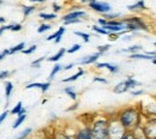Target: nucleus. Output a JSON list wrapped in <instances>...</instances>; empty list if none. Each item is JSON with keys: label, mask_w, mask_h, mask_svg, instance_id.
<instances>
[{"label": "nucleus", "mask_w": 156, "mask_h": 139, "mask_svg": "<svg viewBox=\"0 0 156 139\" xmlns=\"http://www.w3.org/2000/svg\"><path fill=\"white\" fill-rule=\"evenodd\" d=\"M125 131L136 132L143 123V113L137 106H125L114 114Z\"/></svg>", "instance_id": "1"}, {"label": "nucleus", "mask_w": 156, "mask_h": 139, "mask_svg": "<svg viewBox=\"0 0 156 139\" xmlns=\"http://www.w3.org/2000/svg\"><path fill=\"white\" fill-rule=\"evenodd\" d=\"M93 139H108V116L100 115L89 125Z\"/></svg>", "instance_id": "2"}, {"label": "nucleus", "mask_w": 156, "mask_h": 139, "mask_svg": "<svg viewBox=\"0 0 156 139\" xmlns=\"http://www.w3.org/2000/svg\"><path fill=\"white\" fill-rule=\"evenodd\" d=\"M125 133V128L120 125L115 115L108 116V139H121Z\"/></svg>", "instance_id": "3"}, {"label": "nucleus", "mask_w": 156, "mask_h": 139, "mask_svg": "<svg viewBox=\"0 0 156 139\" xmlns=\"http://www.w3.org/2000/svg\"><path fill=\"white\" fill-rule=\"evenodd\" d=\"M142 131L144 139H155L156 138V120L154 118H147L145 121H143L142 126L139 127Z\"/></svg>", "instance_id": "4"}, {"label": "nucleus", "mask_w": 156, "mask_h": 139, "mask_svg": "<svg viewBox=\"0 0 156 139\" xmlns=\"http://www.w3.org/2000/svg\"><path fill=\"white\" fill-rule=\"evenodd\" d=\"M137 85H142V83L137 82L132 76H129L126 78V80H122V82L118 83L117 85L113 88V92L114 94H124V92H126V91L136 88Z\"/></svg>", "instance_id": "5"}, {"label": "nucleus", "mask_w": 156, "mask_h": 139, "mask_svg": "<svg viewBox=\"0 0 156 139\" xmlns=\"http://www.w3.org/2000/svg\"><path fill=\"white\" fill-rule=\"evenodd\" d=\"M122 23H129V24H131L135 29H136V31H147V33H150V29H149V25L145 23V20L143 19L142 17H139V16H130V17H126V18H124V19H121Z\"/></svg>", "instance_id": "6"}, {"label": "nucleus", "mask_w": 156, "mask_h": 139, "mask_svg": "<svg viewBox=\"0 0 156 139\" xmlns=\"http://www.w3.org/2000/svg\"><path fill=\"white\" fill-rule=\"evenodd\" d=\"M89 9H91L93 11L101 13V15H106L108 12L112 11V5L109 2H106V1H98V0H90L87 2Z\"/></svg>", "instance_id": "7"}, {"label": "nucleus", "mask_w": 156, "mask_h": 139, "mask_svg": "<svg viewBox=\"0 0 156 139\" xmlns=\"http://www.w3.org/2000/svg\"><path fill=\"white\" fill-rule=\"evenodd\" d=\"M73 139H93L90 126L83 125V126L78 127V130L73 133Z\"/></svg>", "instance_id": "8"}, {"label": "nucleus", "mask_w": 156, "mask_h": 139, "mask_svg": "<svg viewBox=\"0 0 156 139\" xmlns=\"http://www.w3.org/2000/svg\"><path fill=\"white\" fill-rule=\"evenodd\" d=\"M87 15L88 13L84 10H72V11H70L66 15L62 16V22H67V20L72 19H80V18L87 17Z\"/></svg>", "instance_id": "9"}, {"label": "nucleus", "mask_w": 156, "mask_h": 139, "mask_svg": "<svg viewBox=\"0 0 156 139\" xmlns=\"http://www.w3.org/2000/svg\"><path fill=\"white\" fill-rule=\"evenodd\" d=\"M65 33H66V28H65V26H60L55 33H53L52 35H49L46 40L54 41V43H60V41H61V39H62V36H64Z\"/></svg>", "instance_id": "10"}, {"label": "nucleus", "mask_w": 156, "mask_h": 139, "mask_svg": "<svg viewBox=\"0 0 156 139\" xmlns=\"http://www.w3.org/2000/svg\"><path fill=\"white\" fill-rule=\"evenodd\" d=\"M100 57H101V54H98V53L90 54V55H87V57H83L82 59L79 60V64H80V65H93V64L98 62V60Z\"/></svg>", "instance_id": "11"}, {"label": "nucleus", "mask_w": 156, "mask_h": 139, "mask_svg": "<svg viewBox=\"0 0 156 139\" xmlns=\"http://www.w3.org/2000/svg\"><path fill=\"white\" fill-rule=\"evenodd\" d=\"M126 9H127L130 12H139V11H144L147 7H145L144 0H139V1H137V2L132 4V5H127Z\"/></svg>", "instance_id": "12"}, {"label": "nucleus", "mask_w": 156, "mask_h": 139, "mask_svg": "<svg viewBox=\"0 0 156 139\" xmlns=\"http://www.w3.org/2000/svg\"><path fill=\"white\" fill-rule=\"evenodd\" d=\"M140 50H142V46H139V44H133V46H130V47H127V48H124V49L118 50V53H129V54L131 55V54L140 53Z\"/></svg>", "instance_id": "13"}, {"label": "nucleus", "mask_w": 156, "mask_h": 139, "mask_svg": "<svg viewBox=\"0 0 156 139\" xmlns=\"http://www.w3.org/2000/svg\"><path fill=\"white\" fill-rule=\"evenodd\" d=\"M12 91H13V84H12V82H10V80L5 82V99H6V104L10 101V97L12 95Z\"/></svg>", "instance_id": "14"}, {"label": "nucleus", "mask_w": 156, "mask_h": 139, "mask_svg": "<svg viewBox=\"0 0 156 139\" xmlns=\"http://www.w3.org/2000/svg\"><path fill=\"white\" fill-rule=\"evenodd\" d=\"M84 73H85V71H84L82 67H79V68H78V72L76 73V75H73V76H70V77H67V78L62 79L61 82H62V83H71V82H75V80H77L79 77H82Z\"/></svg>", "instance_id": "15"}, {"label": "nucleus", "mask_w": 156, "mask_h": 139, "mask_svg": "<svg viewBox=\"0 0 156 139\" xmlns=\"http://www.w3.org/2000/svg\"><path fill=\"white\" fill-rule=\"evenodd\" d=\"M65 54H66V49H65V48H60V50H59L57 54L52 55L51 58H48L47 60H48L49 62H58L61 58H64V55H65Z\"/></svg>", "instance_id": "16"}, {"label": "nucleus", "mask_w": 156, "mask_h": 139, "mask_svg": "<svg viewBox=\"0 0 156 139\" xmlns=\"http://www.w3.org/2000/svg\"><path fill=\"white\" fill-rule=\"evenodd\" d=\"M102 16H103V19L106 20H118V18L122 17V13L121 12H113V11H111V12H108L106 15H102Z\"/></svg>", "instance_id": "17"}, {"label": "nucleus", "mask_w": 156, "mask_h": 139, "mask_svg": "<svg viewBox=\"0 0 156 139\" xmlns=\"http://www.w3.org/2000/svg\"><path fill=\"white\" fill-rule=\"evenodd\" d=\"M24 49H25V42H20V43H18V44H16V46L9 48V53H10V55H11V54L20 53V52L24 50Z\"/></svg>", "instance_id": "18"}, {"label": "nucleus", "mask_w": 156, "mask_h": 139, "mask_svg": "<svg viewBox=\"0 0 156 139\" xmlns=\"http://www.w3.org/2000/svg\"><path fill=\"white\" fill-rule=\"evenodd\" d=\"M130 59L133 60H153L155 59V57H151L149 54H142V53H137V54H131L130 55Z\"/></svg>", "instance_id": "19"}, {"label": "nucleus", "mask_w": 156, "mask_h": 139, "mask_svg": "<svg viewBox=\"0 0 156 139\" xmlns=\"http://www.w3.org/2000/svg\"><path fill=\"white\" fill-rule=\"evenodd\" d=\"M31 132H33V128H31V127H25V128H24L20 133H18L13 139H27L31 134Z\"/></svg>", "instance_id": "20"}, {"label": "nucleus", "mask_w": 156, "mask_h": 139, "mask_svg": "<svg viewBox=\"0 0 156 139\" xmlns=\"http://www.w3.org/2000/svg\"><path fill=\"white\" fill-rule=\"evenodd\" d=\"M36 11V6L34 5H23V15L24 17H29Z\"/></svg>", "instance_id": "21"}, {"label": "nucleus", "mask_w": 156, "mask_h": 139, "mask_svg": "<svg viewBox=\"0 0 156 139\" xmlns=\"http://www.w3.org/2000/svg\"><path fill=\"white\" fill-rule=\"evenodd\" d=\"M62 70V66L60 65V64H55L54 65V67L52 68V71H51V73H49V77H48V79L49 80H53L54 79V77L58 75L59 72Z\"/></svg>", "instance_id": "22"}, {"label": "nucleus", "mask_w": 156, "mask_h": 139, "mask_svg": "<svg viewBox=\"0 0 156 139\" xmlns=\"http://www.w3.org/2000/svg\"><path fill=\"white\" fill-rule=\"evenodd\" d=\"M64 92H65V94H67L71 99H73V101H76V99H77L78 95H77V92L75 91L73 86H67V88H65V89H64Z\"/></svg>", "instance_id": "23"}, {"label": "nucleus", "mask_w": 156, "mask_h": 139, "mask_svg": "<svg viewBox=\"0 0 156 139\" xmlns=\"http://www.w3.org/2000/svg\"><path fill=\"white\" fill-rule=\"evenodd\" d=\"M39 17L41 19H44V20L57 19V15H55V13H47V12H40Z\"/></svg>", "instance_id": "24"}, {"label": "nucleus", "mask_w": 156, "mask_h": 139, "mask_svg": "<svg viewBox=\"0 0 156 139\" xmlns=\"http://www.w3.org/2000/svg\"><path fill=\"white\" fill-rule=\"evenodd\" d=\"M25 119H27V114H23V115H17V119H16V121L13 122L12 128H13V130L18 128L20 125H22V123L25 121Z\"/></svg>", "instance_id": "25"}, {"label": "nucleus", "mask_w": 156, "mask_h": 139, "mask_svg": "<svg viewBox=\"0 0 156 139\" xmlns=\"http://www.w3.org/2000/svg\"><path fill=\"white\" fill-rule=\"evenodd\" d=\"M53 139H73V134H70L66 132H59L54 136Z\"/></svg>", "instance_id": "26"}, {"label": "nucleus", "mask_w": 156, "mask_h": 139, "mask_svg": "<svg viewBox=\"0 0 156 139\" xmlns=\"http://www.w3.org/2000/svg\"><path fill=\"white\" fill-rule=\"evenodd\" d=\"M73 34H75L76 36H79L82 40L84 41V42H87V43L90 41V35H89L88 33H83V31H75Z\"/></svg>", "instance_id": "27"}, {"label": "nucleus", "mask_w": 156, "mask_h": 139, "mask_svg": "<svg viewBox=\"0 0 156 139\" xmlns=\"http://www.w3.org/2000/svg\"><path fill=\"white\" fill-rule=\"evenodd\" d=\"M51 29H52V25H51V24L43 23V24H41L39 28H37V33H39V34H43V33H46V31H48V30H51Z\"/></svg>", "instance_id": "28"}, {"label": "nucleus", "mask_w": 156, "mask_h": 139, "mask_svg": "<svg viewBox=\"0 0 156 139\" xmlns=\"http://www.w3.org/2000/svg\"><path fill=\"white\" fill-rule=\"evenodd\" d=\"M22 108H23V103L20 101V102H18V103H17V104H16V106L10 110V114H12V115H17L20 110H22Z\"/></svg>", "instance_id": "29"}, {"label": "nucleus", "mask_w": 156, "mask_h": 139, "mask_svg": "<svg viewBox=\"0 0 156 139\" xmlns=\"http://www.w3.org/2000/svg\"><path fill=\"white\" fill-rule=\"evenodd\" d=\"M44 60H46V57H40L37 59H35L31 62V67H34V68H40V67H41V64H42Z\"/></svg>", "instance_id": "30"}, {"label": "nucleus", "mask_w": 156, "mask_h": 139, "mask_svg": "<svg viewBox=\"0 0 156 139\" xmlns=\"http://www.w3.org/2000/svg\"><path fill=\"white\" fill-rule=\"evenodd\" d=\"M121 139H140L138 137L136 132H132V131H126V133L124 134V137Z\"/></svg>", "instance_id": "31"}, {"label": "nucleus", "mask_w": 156, "mask_h": 139, "mask_svg": "<svg viewBox=\"0 0 156 139\" xmlns=\"http://www.w3.org/2000/svg\"><path fill=\"white\" fill-rule=\"evenodd\" d=\"M107 70H108L112 75H115V73H118V72L120 71V67H119L118 65H114V64H108Z\"/></svg>", "instance_id": "32"}, {"label": "nucleus", "mask_w": 156, "mask_h": 139, "mask_svg": "<svg viewBox=\"0 0 156 139\" xmlns=\"http://www.w3.org/2000/svg\"><path fill=\"white\" fill-rule=\"evenodd\" d=\"M93 31L98 33L100 35H109L108 31H106L103 28H101V26H98V25H93Z\"/></svg>", "instance_id": "33"}, {"label": "nucleus", "mask_w": 156, "mask_h": 139, "mask_svg": "<svg viewBox=\"0 0 156 139\" xmlns=\"http://www.w3.org/2000/svg\"><path fill=\"white\" fill-rule=\"evenodd\" d=\"M36 49H37V46H36V44H33V46H30L29 48H25L24 50H22V53L25 54V55H29V54L36 52Z\"/></svg>", "instance_id": "34"}, {"label": "nucleus", "mask_w": 156, "mask_h": 139, "mask_svg": "<svg viewBox=\"0 0 156 139\" xmlns=\"http://www.w3.org/2000/svg\"><path fill=\"white\" fill-rule=\"evenodd\" d=\"M111 49V46L109 44H103V46H98V54H105L106 52H108Z\"/></svg>", "instance_id": "35"}, {"label": "nucleus", "mask_w": 156, "mask_h": 139, "mask_svg": "<svg viewBox=\"0 0 156 139\" xmlns=\"http://www.w3.org/2000/svg\"><path fill=\"white\" fill-rule=\"evenodd\" d=\"M41 85H42V83H40V82H34V83H29L28 85H25V89H28V90H30V89H40Z\"/></svg>", "instance_id": "36"}, {"label": "nucleus", "mask_w": 156, "mask_h": 139, "mask_svg": "<svg viewBox=\"0 0 156 139\" xmlns=\"http://www.w3.org/2000/svg\"><path fill=\"white\" fill-rule=\"evenodd\" d=\"M80 48H82V46H80L79 43H76V44H73V46H72V47H71L70 49H67V50H66V53L73 54V53H76V52H78V50H79Z\"/></svg>", "instance_id": "37"}, {"label": "nucleus", "mask_w": 156, "mask_h": 139, "mask_svg": "<svg viewBox=\"0 0 156 139\" xmlns=\"http://www.w3.org/2000/svg\"><path fill=\"white\" fill-rule=\"evenodd\" d=\"M10 30H11V31H13V33H18V31H20V30H22V24H20V23L12 24Z\"/></svg>", "instance_id": "38"}, {"label": "nucleus", "mask_w": 156, "mask_h": 139, "mask_svg": "<svg viewBox=\"0 0 156 139\" xmlns=\"http://www.w3.org/2000/svg\"><path fill=\"white\" fill-rule=\"evenodd\" d=\"M49 86H51V83L49 82H46V83H42V85H41V88H40V90L44 94V92H47L48 90H49Z\"/></svg>", "instance_id": "39"}, {"label": "nucleus", "mask_w": 156, "mask_h": 139, "mask_svg": "<svg viewBox=\"0 0 156 139\" xmlns=\"http://www.w3.org/2000/svg\"><path fill=\"white\" fill-rule=\"evenodd\" d=\"M52 7H53V11H54L53 13H55V15H57V12H59V11L62 10V6L59 5L58 2H53V4H52Z\"/></svg>", "instance_id": "40"}, {"label": "nucleus", "mask_w": 156, "mask_h": 139, "mask_svg": "<svg viewBox=\"0 0 156 139\" xmlns=\"http://www.w3.org/2000/svg\"><path fill=\"white\" fill-rule=\"evenodd\" d=\"M93 82H95V83H102V84H107L108 83V80L106 79L105 77H94Z\"/></svg>", "instance_id": "41"}, {"label": "nucleus", "mask_w": 156, "mask_h": 139, "mask_svg": "<svg viewBox=\"0 0 156 139\" xmlns=\"http://www.w3.org/2000/svg\"><path fill=\"white\" fill-rule=\"evenodd\" d=\"M83 20L82 19H72V20H67V22H64V25L66 28V25H71V24H77V23H82Z\"/></svg>", "instance_id": "42"}, {"label": "nucleus", "mask_w": 156, "mask_h": 139, "mask_svg": "<svg viewBox=\"0 0 156 139\" xmlns=\"http://www.w3.org/2000/svg\"><path fill=\"white\" fill-rule=\"evenodd\" d=\"M11 25H12V24H5V25H1V26H0V36L4 34V31L10 30V29H11Z\"/></svg>", "instance_id": "43"}, {"label": "nucleus", "mask_w": 156, "mask_h": 139, "mask_svg": "<svg viewBox=\"0 0 156 139\" xmlns=\"http://www.w3.org/2000/svg\"><path fill=\"white\" fill-rule=\"evenodd\" d=\"M7 55H10V53H9V48H5V49L0 53V61H2Z\"/></svg>", "instance_id": "44"}, {"label": "nucleus", "mask_w": 156, "mask_h": 139, "mask_svg": "<svg viewBox=\"0 0 156 139\" xmlns=\"http://www.w3.org/2000/svg\"><path fill=\"white\" fill-rule=\"evenodd\" d=\"M132 37H133V35H132V34H125V35H122V37H121V41H124V42H127V41L132 40Z\"/></svg>", "instance_id": "45"}, {"label": "nucleus", "mask_w": 156, "mask_h": 139, "mask_svg": "<svg viewBox=\"0 0 156 139\" xmlns=\"http://www.w3.org/2000/svg\"><path fill=\"white\" fill-rule=\"evenodd\" d=\"M108 64H109V62H98V64H96V68H98V70H102V68H107Z\"/></svg>", "instance_id": "46"}, {"label": "nucleus", "mask_w": 156, "mask_h": 139, "mask_svg": "<svg viewBox=\"0 0 156 139\" xmlns=\"http://www.w3.org/2000/svg\"><path fill=\"white\" fill-rule=\"evenodd\" d=\"M9 114H10V112H9V110H5V112H2V113L0 114V123L7 118V115H9Z\"/></svg>", "instance_id": "47"}, {"label": "nucleus", "mask_w": 156, "mask_h": 139, "mask_svg": "<svg viewBox=\"0 0 156 139\" xmlns=\"http://www.w3.org/2000/svg\"><path fill=\"white\" fill-rule=\"evenodd\" d=\"M75 65H76L75 62H71V64H69V65H66V66H62V70H64V71H70L71 68L75 67Z\"/></svg>", "instance_id": "48"}, {"label": "nucleus", "mask_w": 156, "mask_h": 139, "mask_svg": "<svg viewBox=\"0 0 156 139\" xmlns=\"http://www.w3.org/2000/svg\"><path fill=\"white\" fill-rule=\"evenodd\" d=\"M143 94H144L143 90H132V91H131V95H132V96H140V95H143Z\"/></svg>", "instance_id": "49"}, {"label": "nucleus", "mask_w": 156, "mask_h": 139, "mask_svg": "<svg viewBox=\"0 0 156 139\" xmlns=\"http://www.w3.org/2000/svg\"><path fill=\"white\" fill-rule=\"evenodd\" d=\"M9 76H10V72H9V71H1V72H0V80L5 79V78L9 77Z\"/></svg>", "instance_id": "50"}, {"label": "nucleus", "mask_w": 156, "mask_h": 139, "mask_svg": "<svg viewBox=\"0 0 156 139\" xmlns=\"http://www.w3.org/2000/svg\"><path fill=\"white\" fill-rule=\"evenodd\" d=\"M77 108H78V103H77V102H75V103H73L71 107H69L66 110H67V112H75Z\"/></svg>", "instance_id": "51"}, {"label": "nucleus", "mask_w": 156, "mask_h": 139, "mask_svg": "<svg viewBox=\"0 0 156 139\" xmlns=\"http://www.w3.org/2000/svg\"><path fill=\"white\" fill-rule=\"evenodd\" d=\"M106 24H107V20H106V19H103V18H98V26H101V28H102V26H105Z\"/></svg>", "instance_id": "52"}, {"label": "nucleus", "mask_w": 156, "mask_h": 139, "mask_svg": "<svg viewBox=\"0 0 156 139\" xmlns=\"http://www.w3.org/2000/svg\"><path fill=\"white\" fill-rule=\"evenodd\" d=\"M108 36H109V41H115L119 35H117V34H109Z\"/></svg>", "instance_id": "53"}, {"label": "nucleus", "mask_w": 156, "mask_h": 139, "mask_svg": "<svg viewBox=\"0 0 156 139\" xmlns=\"http://www.w3.org/2000/svg\"><path fill=\"white\" fill-rule=\"evenodd\" d=\"M0 24L1 25H5L6 24V18L5 17H0Z\"/></svg>", "instance_id": "54"}, {"label": "nucleus", "mask_w": 156, "mask_h": 139, "mask_svg": "<svg viewBox=\"0 0 156 139\" xmlns=\"http://www.w3.org/2000/svg\"><path fill=\"white\" fill-rule=\"evenodd\" d=\"M23 114H27V109L25 108H22V110H20L17 115H23Z\"/></svg>", "instance_id": "55"}, {"label": "nucleus", "mask_w": 156, "mask_h": 139, "mask_svg": "<svg viewBox=\"0 0 156 139\" xmlns=\"http://www.w3.org/2000/svg\"><path fill=\"white\" fill-rule=\"evenodd\" d=\"M151 64H153V65H155V64H156V59H153V60H151Z\"/></svg>", "instance_id": "56"}, {"label": "nucleus", "mask_w": 156, "mask_h": 139, "mask_svg": "<svg viewBox=\"0 0 156 139\" xmlns=\"http://www.w3.org/2000/svg\"><path fill=\"white\" fill-rule=\"evenodd\" d=\"M4 4V1H0V5H2Z\"/></svg>", "instance_id": "57"}]
</instances>
